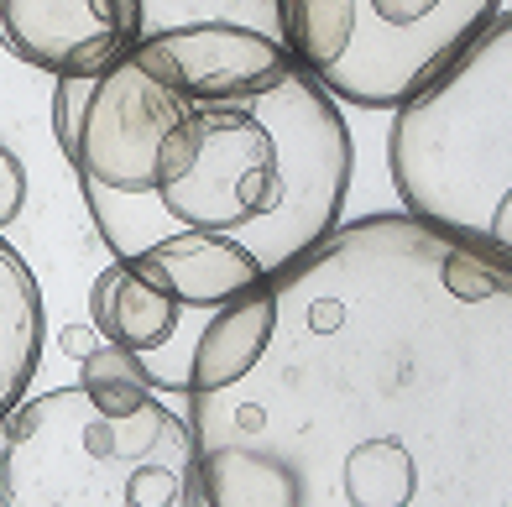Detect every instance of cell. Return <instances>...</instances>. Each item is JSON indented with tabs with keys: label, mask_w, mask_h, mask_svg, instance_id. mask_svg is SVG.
I'll use <instances>...</instances> for the list:
<instances>
[{
	"label": "cell",
	"mask_w": 512,
	"mask_h": 507,
	"mask_svg": "<svg viewBox=\"0 0 512 507\" xmlns=\"http://www.w3.org/2000/svg\"><path fill=\"white\" fill-rule=\"evenodd\" d=\"M183 398L204 507H512V267L351 220L204 319Z\"/></svg>",
	"instance_id": "1"
},
{
	"label": "cell",
	"mask_w": 512,
	"mask_h": 507,
	"mask_svg": "<svg viewBox=\"0 0 512 507\" xmlns=\"http://www.w3.org/2000/svg\"><path fill=\"white\" fill-rule=\"evenodd\" d=\"M351 168V126L309 74L204 89L147 42L95 79L74 152L110 257L189 314L304 267L340 230Z\"/></svg>",
	"instance_id": "2"
},
{
	"label": "cell",
	"mask_w": 512,
	"mask_h": 507,
	"mask_svg": "<svg viewBox=\"0 0 512 507\" xmlns=\"http://www.w3.org/2000/svg\"><path fill=\"white\" fill-rule=\"evenodd\" d=\"M0 507H204L194 429L131 356L100 345L74 387L6 424Z\"/></svg>",
	"instance_id": "3"
},
{
	"label": "cell",
	"mask_w": 512,
	"mask_h": 507,
	"mask_svg": "<svg viewBox=\"0 0 512 507\" xmlns=\"http://www.w3.org/2000/svg\"><path fill=\"white\" fill-rule=\"evenodd\" d=\"M387 173L403 215L512 267V11L424 100L392 115Z\"/></svg>",
	"instance_id": "4"
},
{
	"label": "cell",
	"mask_w": 512,
	"mask_h": 507,
	"mask_svg": "<svg viewBox=\"0 0 512 507\" xmlns=\"http://www.w3.org/2000/svg\"><path fill=\"white\" fill-rule=\"evenodd\" d=\"M277 42L330 100L408 110L502 16L497 0H277Z\"/></svg>",
	"instance_id": "5"
},
{
	"label": "cell",
	"mask_w": 512,
	"mask_h": 507,
	"mask_svg": "<svg viewBox=\"0 0 512 507\" xmlns=\"http://www.w3.org/2000/svg\"><path fill=\"white\" fill-rule=\"evenodd\" d=\"M142 37V0H0V42L53 79H105Z\"/></svg>",
	"instance_id": "6"
},
{
	"label": "cell",
	"mask_w": 512,
	"mask_h": 507,
	"mask_svg": "<svg viewBox=\"0 0 512 507\" xmlns=\"http://www.w3.org/2000/svg\"><path fill=\"white\" fill-rule=\"evenodd\" d=\"M42 340H48V314H42L37 272L0 236V434L27 403V387L42 366Z\"/></svg>",
	"instance_id": "7"
},
{
	"label": "cell",
	"mask_w": 512,
	"mask_h": 507,
	"mask_svg": "<svg viewBox=\"0 0 512 507\" xmlns=\"http://www.w3.org/2000/svg\"><path fill=\"white\" fill-rule=\"evenodd\" d=\"M89 95H95V79H58L53 131H58V147H63L68 163H74V152H79V131H84V115H89Z\"/></svg>",
	"instance_id": "8"
},
{
	"label": "cell",
	"mask_w": 512,
	"mask_h": 507,
	"mask_svg": "<svg viewBox=\"0 0 512 507\" xmlns=\"http://www.w3.org/2000/svg\"><path fill=\"white\" fill-rule=\"evenodd\" d=\"M21 204H27V168H21V157L0 142V236H6V225L21 215Z\"/></svg>",
	"instance_id": "9"
},
{
	"label": "cell",
	"mask_w": 512,
	"mask_h": 507,
	"mask_svg": "<svg viewBox=\"0 0 512 507\" xmlns=\"http://www.w3.org/2000/svg\"><path fill=\"white\" fill-rule=\"evenodd\" d=\"M63 345H68V351H74L79 361H89V356H95L105 340H100L95 330H63Z\"/></svg>",
	"instance_id": "10"
}]
</instances>
